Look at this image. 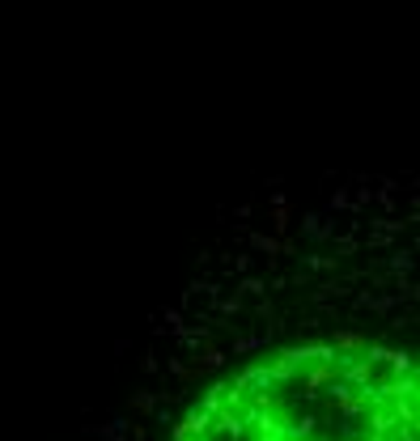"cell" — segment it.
I'll use <instances>...</instances> for the list:
<instances>
[{
	"label": "cell",
	"instance_id": "obj_1",
	"mask_svg": "<svg viewBox=\"0 0 420 441\" xmlns=\"http://www.w3.org/2000/svg\"><path fill=\"white\" fill-rule=\"evenodd\" d=\"M416 191L352 174L234 208L81 441H416Z\"/></svg>",
	"mask_w": 420,
	"mask_h": 441
}]
</instances>
